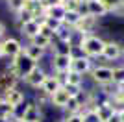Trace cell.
<instances>
[{"instance_id": "26", "label": "cell", "mask_w": 124, "mask_h": 122, "mask_svg": "<svg viewBox=\"0 0 124 122\" xmlns=\"http://www.w3.org/2000/svg\"><path fill=\"white\" fill-rule=\"evenodd\" d=\"M63 8H65V11H78L80 2H76V0H63Z\"/></svg>"}, {"instance_id": "35", "label": "cell", "mask_w": 124, "mask_h": 122, "mask_svg": "<svg viewBox=\"0 0 124 122\" xmlns=\"http://www.w3.org/2000/svg\"><path fill=\"white\" fill-rule=\"evenodd\" d=\"M0 122H9V120H6V118H0Z\"/></svg>"}, {"instance_id": "13", "label": "cell", "mask_w": 124, "mask_h": 122, "mask_svg": "<svg viewBox=\"0 0 124 122\" xmlns=\"http://www.w3.org/2000/svg\"><path fill=\"white\" fill-rule=\"evenodd\" d=\"M69 98H70V96H69V92L65 91V87H59V89H57V91L50 96V104H52L54 107H59V109H63V107L67 106Z\"/></svg>"}, {"instance_id": "36", "label": "cell", "mask_w": 124, "mask_h": 122, "mask_svg": "<svg viewBox=\"0 0 124 122\" xmlns=\"http://www.w3.org/2000/svg\"><path fill=\"white\" fill-rule=\"evenodd\" d=\"M11 122H22V120H19V118H15V120H11Z\"/></svg>"}, {"instance_id": "24", "label": "cell", "mask_w": 124, "mask_h": 122, "mask_svg": "<svg viewBox=\"0 0 124 122\" xmlns=\"http://www.w3.org/2000/svg\"><path fill=\"white\" fill-rule=\"evenodd\" d=\"M8 8L17 15L21 9H24V0H8Z\"/></svg>"}, {"instance_id": "8", "label": "cell", "mask_w": 124, "mask_h": 122, "mask_svg": "<svg viewBox=\"0 0 124 122\" xmlns=\"http://www.w3.org/2000/svg\"><path fill=\"white\" fill-rule=\"evenodd\" d=\"M120 56H122V45H119L117 41H106V45H104V52H102L104 59L117 61Z\"/></svg>"}, {"instance_id": "25", "label": "cell", "mask_w": 124, "mask_h": 122, "mask_svg": "<svg viewBox=\"0 0 124 122\" xmlns=\"http://www.w3.org/2000/svg\"><path fill=\"white\" fill-rule=\"evenodd\" d=\"M45 26H46V28H50V30L56 33V31L63 26V22H59V20H56V19H45Z\"/></svg>"}, {"instance_id": "15", "label": "cell", "mask_w": 124, "mask_h": 122, "mask_svg": "<svg viewBox=\"0 0 124 122\" xmlns=\"http://www.w3.org/2000/svg\"><path fill=\"white\" fill-rule=\"evenodd\" d=\"M39 28H41V26H39V22L33 19L31 22H28V24H24V26L21 28V33H22L28 41H30V39H33V37L39 33Z\"/></svg>"}, {"instance_id": "34", "label": "cell", "mask_w": 124, "mask_h": 122, "mask_svg": "<svg viewBox=\"0 0 124 122\" xmlns=\"http://www.w3.org/2000/svg\"><path fill=\"white\" fill-rule=\"evenodd\" d=\"M120 122H124V113H122V115H120Z\"/></svg>"}, {"instance_id": "39", "label": "cell", "mask_w": 124, "mask_h": 122, "mask_svg": "<svg viewBox=\"0 0 124 122\" xmlns=\"http://www.w3.org/2000/svg\"><path fill=\"white\" fill-rule=\"evenodd\" d=\"M0 102H2V94H0Z\"/></svg>"}, {"instance_id": "12", "label": "cell", "mask_w": 124, "mask_h": 122, "mask_svg": "<svg viewBox=\"0 0 124 122\" xmlns=\"http://www.w3.org/2000/svg\"><path fill=\"white\" fill-rule=\"evenodd\" d=\"M87 9H89V15L94 17V19H100V17L109 13L108 8H106L100 0H87Z\"/></svg>"}, {"instance_id": "41", "label": "cell", "mask_w": 124, "mask_h": 122, "mask_svg": "<svg viewBox=\"0 0 124 122\" xmlns=\"http://www.w3.org/2000/svg\"><path fill=\"white\" fill-rule=\"evenodd\" d=\"M122 4H124V0H122Z\"/></svg>"}, {"instance_id": "6", "label": "cell", "mask_w": 124, "mask_h": 122, "mask_svg": "<svg viewBox=\"0 0 124 122\" xmlns=\"http://www.w3.org/2000/svg\"><path fill=\"white\" fill-rule=\"evenodd\" d=\"M96 24H98V19H94L91 15L82 17L80 22L74 26V31H76L78 35H93V30L96 28Z\"/></svg>"}, {"instance_id": "19", "label": "cell", "mask_w": 124, "mask_h": 122, "mask_svg": "<svg viewBox=\"0 0 124 122\" xmlns=\"http://www.w3.org/2000/svg\"><path fill=\"white\" fill-rule=\"evenodd\" d=\"M28 43H30V45H33V46H39V48H41V50H45V52H46V50H52V41L46 39L45 35H41V33H37V35L33 37V39H30Z\"/></svg>"}, {"instance_id": "40", "label": "cell", "mask_w": 124, "mask_h": 122, "mask_svg": "<svg viewBox=\"0 0 124 122\" xmlns=\"http://www.w3.org/2000/svg\"><path fill=\"white\" fill-rule=\"evenodd\" d=\"M59 122H65V120H59Z\"/></svg>"}, {"instance_id": "38", "label": "cell", "mask_w": 124, "mask_h": 122, "mask_svg": "<svg viewBox=\"0 0 124 122\" xmlns=\"http://www.w3.org/2000/svg\"><path fill=\"white\" fill-rule=\"evenodd\" d=\"M122 56H124V46H122Z\"/></svg>"}, {"instance_id": "3", "label": "cell", "mask_w": 124, "mask_h": 122, "mask_svg": "<svg viewBox=\"0 0 124 122\" xmlns=\"http://www.w3.org/2000/svg\"><path fill=\"white\" fill-rule=\"evenodd\" d=\"M11 65L15 67L17 76L21 78V80H24V78H26V76H28V74H30V72L37 67V63H35V61H31L30 57H28L24 52H22L21 56H17L15 59H11Z\"/></svg>"}, {"instance_id": "31", "label": "cell", "mask_w": 124, "mask_h": 122, "mask_svg": "<svg viewBox=\"0 0 124 122\" xmlns=\"http://www.w3.org/2000/svg\"><path fill=\"white\" fill-rule=\"evenodd\" d=\"M4 35H6V24L2 22V20H0V39H2Z\"/></svg>"}, {"instance_id": "2", "label": "cell", "mask_w": 124, "mask_h": 122, "mask_svg": "<svg viewBox=\"0 0 124 122\" xmlns=\"http://www.w3.org/2000/svg\"><path fill=\"white\" fill-rule=\"evenodd\" d=\"M91 78H93L94 83H98L100 87L104 85H109V83H113V67H108V65H93L91 69Z\"/></svg>"}, {"instance_id": "7", "label": "cell", "mask_w": 124, "mask_h": 122, "mask_svg": "<svg viewBox=\"0 0 124 122\" xmlns=\"http://www.w3.org/2000/svg\"><path fill=\"white\" fill-rule=\"evenodd\" d=\"M46 76H48V74L43 70L39 65H37L35 69H33V70H31L30 74L24 78V81H26L30 87H33V89H41L43 83H45V80H46Z\"/></svg>"}, {"instance_id": "32", "label": "cell", "mask_w": 124, "mask_h": 122, "mask_svg": "<svg viewBox=\"0 0 124 122\" xmlns=\"http://www.w3.org/2000/svg\"><path fill=\"white\" fill-rule=\"evenodd\" d=\"M108 122H120V115H113V117L109 118Z\"/></svg>"}, {"instance_id": "1", "label": "cell", "mask_w": 124, "mask_h": 122, "mask_svg": "<svg viewBox=\"0 0 124 122\" xmlns=\"http://www.w3.org/2000/svg\"><path fill=\"white\" fill-rule=\"evenodd\" d=\"M80 46H82L83 54L87 57H102V52H104V45L106 41L98 35H80Z\"/></svg>"}, {"instance_id": "21", "label": "cell", "mask_w": 124, "mask_h": 122, "mask_svg": "<svg viewBox=\"0 0 124 122\" xmlns=\"http://www.w3.org/2000/svg\"><path fill=\"white\" fill-rule=\"evenodd\" d=\"M15 19H17L19 28H22L24 24H28V22H31V20H33V13H31V11H28V9H21V11L15 15Z\"/></svg>"}, {"instance_id": "23", "label": "cell", "mask_w": 124, "mask_h": 122, "mask_svg": "<svg viewBox=\"0 0 124 122\" xmlns=\"http://www.w3.org/2000/svg\"><path fill=\"white\" fill-rule=\"evenodd\" d=\"M124 83V65L113 69V85H122Z\"/></svg>"}, {"instance_id": "30", "label": "cell", "mask_w": 124, "mask_h": 122, "mask_svg": "<svg viewBox=\"0 0 124 122\" xmlns=\"http://www.w3.org/2000/svg\"><path fill=\"white\" fill-rule=\"evenodd\" d=\"M65 122H83V117L78 113V115H70V117H65L63 118Z\"/></svg>"}, {"instance_id": "9", "label": "cell", "mask_w": 124, "mask_h": 122, "mask_svg": "<svg viewBox=\"0 0 124 122\" xmlns=\"http://www.w3.org/2000/svg\"><path fill=\"white\" fill-rule=\"evenodd\" d=\"M2 98H4V102H6V104H9L13 109H17L19 106L24 104V92H22L19 87H17V89H9L8 92H4Z\"/></svg>"}, {"instance_id": "37", "label": "cell", "mask_w": 124, "mask_h": 122, "mask_svg": "<svg viewBox=\"0 0 124 122\" xmlns=\"http://www.w3.org/2000/svg\"><path fill=\"white\" fill-rule=\"evenodd\" d=\"M76 2H80V4H82V2H85V0H76Z\"/></svg>"}, {"instance_id": "18", "label": "cell", "mask_w": 124, "mask_h": 122, "mask_svg": "<svg viewBox=\"0 0 124 122\" xmlns=\"http://www.w3.org/2000/svg\"><path fill=\"white\" fill-rule=\"evenodd\" d=\"M59 87H61V85L57 83V80L52 76V74H48L46 80H45V83H43V87H41V91H45L48 96H52V94H54V92H56Z\"/></svg>"}, {"instance_id": "20", "label": "cell", "mask_w": 124, "mask_h": 122, "mask_svg": "<svg viewBox=\"0 0 124 122\" xmlns=\"http://www.w3.org/2000/svg\"><path fill=\"white\" fill-rule=\"evenodd\" d=\"M80 19H82V17H80L78 11H67V13H65V19H63V26L74 30V26L80 22Z\"/></svg>"}, {"instance_id": "10", "label": "cell", "mask_w": 124, "mask_h": 122, "mask_svg": "<svg viewBox=\"0 0 124 122\" xmlns=\"http://www.w3.org/2000/svg\"><path fill=\"white\" fill-rule=\"evenodd\" d=\"M19 78L13 76V74H9V72L6 70L0 74V92L4 94V92H8L9 89H17V85H19Z\"/></svg>"}, {"instance_id": "29", "label": "cell", "mask_w": 124, "mask_h": 122, "mask_svg": "<svg viewBox=\"0 0 124 122\" xmlns=\"http://www.w3.org/2000/svg\"><path fill=\"white\" fill-rule=\"evenodd\" d=\"M41 4L45 8H54V6H61L63 0H41Z\"/></svg>"}, {"instance_id": "33", "label": "cell", "mask_w": 124, "mask_h": 122, "mask_svg": "<svg viewBox=\"0 0 124 122\" xmlns=\"http://www.w3.org/2000/svg\"><path fill=\"white\" fill-rule=\"evenodd\" d=\"M4 57V52H2V45H0V59Z\"/></svg>"}, {"instance_id": "28", "label": "cell", "mask_w": 124, "mask_h": 122, "mask_svg": "<svg viewBox=\"0 0 124 122\" xmlns=\"http://www.w3.org/2000/svg\"><path fill=\"white\" fill-rule=\"evenodd\" d=\"M82 117H83V122H100L98 117H96V113H94L93 109H87V111L83 113Z\"/></svg>"}, {"instance_id": "4", "label": "cell", "mask_w": 124, "mask_h": 122, "mask_svg": "<svg viewBox=\"0 0 124 122\" xmlns=\"http://www.w3.org/2000/svg\"><path fill=\"white\" fill-rule=\"evenodd\" d=\"M2 45V52H4V57H9V59H15L17 56H21L24 52V46L19 39L15 37H6V39L0 41Z\"/></svg>"}, {"instance_id": "22", "label": "cell", "mask_w": 124, "mask_h": 122, "mask_svg": "<svg viewBox=\"0 0 124 122\" xmlns=\"http://www.w3.org/2000/svg\"><path fill=\"white\" fill-rule=\"evenodd\" d=\"M67 85H74V87H82L83 85V76L76 74V72L69 70V78H67Z\"/></svg>"}, {"instance_id": "5", "label": "cell", "mask_w": 124, "mask_h": 122, "mask_svg": "<svg viewBox=\"0 0 124 122\" xmlns=\"http://www.w3.org/2000/svg\"><path fill=\"white\" fill-rule=\"evenodd\" d=\"M93 69V59L87 56H80V57H72V63H70V70L80 74V76H85L89 74Z\"/></svg>"}, {"instance_id": "11", "label": "cell", "mask_w": 124, "mask_h": 122, "mask_svg": "<svg viewBox=\"0 0 124 122\" xmlns=\"http://www.w3.org/2000/svg\"><path fill=\"white\" fill-rule=\"evenodd\" d=\"M70 63H72V57L70 56H56L52 57V69L54 72H69L70 70Z\"/></svg>"}, {"instance_id": "27", "label": "cell", "mask_w": 124, "mask_h": 122, "mask_svg": "<svg viewBox=\"0 0 124 122\" xmlns=\"http://www.w3.org/2000/svg\"><path fill=\"white\" fill-rule=\"evenodd\" d=\"M35 100L39 102V104H50V96H48L45 91H41V89H37V92H35Z\"/></svg>"}, {"instance_id": "14", "label": "cell", "mask_w": 124, "mask_h": 122, "mask_svg": "<svg viewBox=\"0 0 124 122\" xmlns=\"http://www.w3.org/2000/svg\"><path fill=\"white\" fill-rule=\"evenodd\" d=\"M74 35H76V33H74V30H70V28H67V26H61V28L56 31L57 43H65V45H70V46H72Z\"/></svg>"}, {"instance_id": "17", "label": "cell", "mask_w": 124, "mask_h": 122, "mask_svg": "<svg viewBox=\"0 0 124 122\" xmlns=\"http://www.w3.org/2000/svg\"><path fill=\"white\" fill-rule=\"evenodd\" d=\"M65 8L61 6H54V8H46V13H45V19H56L59 20V22H63V19H65Z\"/></svg>"}, {"instance_id": "16", "label": "cell", "mask_w": 124, "mask_h": 122, "mask_svg": "<svg viewBox=\"0 0 124 122\" xmlns=\"http://www.w3.org/2000/svg\"><path fill=\"white\" fill-rule=\"evenodd\" d=\"M24 54H26L28 57H30L31 61H35V63H39V61H41L43 57H45V50H41L39 46L30 45V43H28V45L24 46Z\"/></svg>"}]
</instances>
